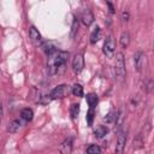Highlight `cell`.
<instances>
[{
    "label": "cell",
    "mask_w": 154,
    "mask_h": 154,
    "mask_svg": "<svg viewBox=\"0 0 154 154\" xmlns=\"http://www.w3.org/2000/svg\"><path fill=\"white\" fill-rule=\"evenodd\" d=\"M69 52L65 51H55L54 53L48 55L47 61V71L51 76L60 75L65 71L67 61H69Z\"/></svg>",
    "instance_id": "cell-1"
},
{
    "label": "cell",
    "mask_w": 154,
    "mask_h": 154,
    "mask_svg": "<svg viewBox=\"0 0 154 154\" xmlns=\"http://www.w3.org/2000/svg\"><path fill=\"white\" fill-rule=\"evenodd\" d=\"M114 71L117 75V78L123 82L126 76V70H125V59L122 52L116 53V61H114Z\"/></svg>",
    "instance_id": "cell-2"
},
{
    "label": "cell",
    "mask_w": 154,
    "mask_h": 154,
    "mask_svg": "<svg viewBox=\"0 0 154 154\" xmlns=\"http://www.w3.org/2000/svg\"><path fill=\"white\" fill-rule=\"evenodd\" d=\"M69 91H70V88L67 84H59L58 87H55L52 91H51V97L52 100H55V99H64L65 96L69 95Z\"/></svg>",
    "instance_id": "cell-3"
},
{
    "label": "cell",
    "mask_w": 154,
    "mask_h": 154,
    "mask_svg": "<svg viewBox=\"0 0 154 154\" xmlns=\"http://www.w3.org/2000/svg\"><path fill=\"white\" fill-rule=\"evenodd\" d=\"M103 54L107 57V58H112L114 55V52H116V42H114V38L112 35H108L105 43H103Z\"/></svg>",
    "instance_id": "cell-4"
},
{
    "label": "cell",
    "mask_w": 154,
    "mask_h": 154,
    "mask_svg": "<svg viewBox=\"0 0 154 154\" xmlns=\"http://www.w3.org/2000/svg\"><path fill=\"white\" fill-rule=\"evenodd\" d=\"M134 64H135V69L141 72L144 67H146V64H147V57L146 54L142 52V51H137L135 54H134Z\"/></svg>",
    "instance_id": "cell-5"
},
{
    "label": "cell",
    "mask_w": 154,
    "mask_h": 154,
    "mask_svg": "<svg viewBox=\"0 0 154 154\" xmlns=\"http://www.w3.org/2000/svg\"><path fill=\"white\" fill-rule=\"evenodd\" d=\"M125 143H126V132L124 130H119L118 135H117V143H116L114 153L116 154H123L124 148H125Z\"/></svg>",
    "instance_id": "cell-6"
},
{
    "label": "cell",
    "mask_w": 154,
    "mask_h": 154,
    "mask_svg": "<svg viewBox=\"0 0 154 154\" xmlns=\"http://www.w3.org/2000/svg\"><path fill=\"white\" fill-rule=\"evenodd\" d=\"M72 69L75 73H79L84 69V58L83 53H77L72 60Z\"/></svg>",
    "instance_id": "cell-7"
},
{
    "label": "cell",
    "mask_w": 154,
    "mask_h": 154,
    "mask_svg": "<svg viewBox=\"0 0 154 154\" xmlns=\"http://www.w3.org/2000/svg\"><path fill=\"white\" fill-rule=\"evenodd\" d=\"M72 143H73V138L72 137H67L66 140H64L61 142V144L59 146L60 154H71V152H72Z\"/></svg>",
    "instance_id": "cell-8"
},
{
    "label": "cell",
    "mask_w": 154,
    "mask_h": 154,
    "mask_svg": "<svg viewBox=\"0 0 154 154\" xmlns=\"http://www.w3.org/2000/svg\"><path fill=\"white\" fill-rule=\"evenodd\" d=\"M29 37H30V40H31L35 45H40V43L42 42V36H41V34L38 32V30H37L34 25H31V26L29 28Z\"/></svg>",
    "instance_id": "cell-9"
},
{
    "label": "cell",
    "mask_w": 154,
    "mask_h": 154,
    "mask_svg": "<svg viewBox=\"0 0 154 154\" xmlns=\"http://www.w3.org/2000/svg\"><path fill=\"white\" fill-rule=\"evenodd\" d=\"M81 20L85 26H89L94 22V16H93L91 11L90 10H84L81 14Z\"/></svg>",
    "instance_id": "cell-10"
},
{
    "label": "cell",
    "mask_w": 154,
    "mask_h": 154,
    "mask_svg": "<svg viewBox=\"0 0 154 154\" xmlns=\"http://www.w3.org/2000/svg\"><path fill=\"white\" fill-rule=\"evenodd\" d=\"M20 117H22V119L25 120V122H31L32 118H34V112H32V109L29 108V107L23 108V109L20 111Z\"/></svg>",
    "instance_id": "cell-11"
},
{
    "label": "cell",
    "mask_w": 154,
    "mask_h": 154,
    "mask_svg": "<svg viewBox=\"0 0 154 154\" xmlns=\"http://www.w3.org/2000/svg\"><path fill=\"white\" fill-rule=\"evenodd\" d=\"M119 43H120V47L124 48V49L129 47V45H130V35H129L128 31L122 32L120 38H119Z\"/></svg>",
    "instance_id": "cell-12"
},
{
    "label": "cell",
    "mask_w": 154,
    "mask_h": 154,
    "mask_svg": "<svg viewBox=\"0 0 154 154\" xmlns=\"http://www.w3.org/2000/svg\"><path fill=\"white\" fill-rule=\"evenodd\" d=\"M20 126H22V123H20L18 119H14V120H12V122L8 124L7 131H8L10 134H16V132L20 129Z\"/></svg>",
    "instance_id": "cell-13"
},
{
    "label": "cell",
    "mask_w": 154,
    "mask_h": 154,
    "mask_svg": "<svg viewBox=\"0 0 154 154\" xmlns=\"http://www.w3.org/2000/svg\"><path fill=\"white\" fill-rule=\"evenodd\" d=\"M107 132H108V129H107V126H105V125H97V126L95 128V130H94V135H95L97 138L105 137V136L107 135Z\"/></svg>",
    "instance_id": "cell-14"
},
{
    "label": "cell",
    "mask_w": 154,
    "mask_h": 154,
    "mask_svg": "<svg viewBox=\"0 0 154 154\" xmlns=\"http://www.w3.org/2000/svg\"><path fill=\"white\" fill-rule=\"evenodd\" d=\"M101 37V29L99 26H95V29L93 30V32L90 34V43L94 45L96 43Z\"/></svg>",
    "instance_id": "cell-15"
},
{
    "label": "cell",
    "mask_w": 154,
    "mask_h": 154,
    "mask_svg": "<svg viewBox=\"0 0 154 154\" xmlns=\"http://www.w3.org/2000/svg\"><path fill=\"white\" fill-rule=\"evenodd\" d=\"M87 102H88L90 108H95L97 102H99V99H97V96L94 93H90V94L87 95Z\"/></svg>",
    "instance_id": "cell-16"
},
{
    "label": "cell",
    "mask_w": 154,
    "mask_h": 154,
    "mask_svg": "<svg viewBox=\"0 0 154 154\" xmlns=\"http://www.w3.org/2000/svg\"><path fill=\"white\" fill-rule=\"evenodd\" d=\"M71 93L75 95V96H78V97H82L83 96V87L81 84H73L72 88H71Z\"/></svg>",
    "instance_id": "cell-17"
},
{
    "label": "cell",
    "mask_w": 154,
    "mask_h": 154,
    "mask_svg": "<svg viewBox=\"0 0 154 154\" xmlns=\"http://www.w3.org/2000/svg\"><path fill=\"white\" fill-rule=\"evenodd\" d=\"M79 113V103H72L70 107V116L72 119H76Z\"/></svg>",
    "instance_id": "cell-18"
},
{
    "label": "cell",
    "mask_w": 154,
    "mask_h": 154,
    "mask_svg": "<svg viewBox=\"0 0 154 154\" xmlns=\"http://www.w3.org/2000/svg\"><path fill=\"white\" fill-rule=\"evenodd\" d=\"M154 89V82L150 78H147L143 83V90H146L147 93H150Z\"/></svg>",
    "instance_id": "cell-19"
},
{
    "label": "cell",
    "mask_w": 154,
    "mask_h": 154,
    "mask_svg": "<svg viewBox=\"0 0 154 154\" xmlns=\"http://www.w3.org/2000/svg\"><path fill=\"white\" fill-rule=\"evenodd\" d=\"M87 154H101V148L97 144H90L87 148Z\"/></svg>",
    "instance_id": "cell-20"
},
{
    "label": "cell",
    "mask_w": 154,
    "mask_h": 154,
    "mask_svg": "<svg viewBox=\"0 0 154 154\" xmlns=\"http://www.w3.org/2000/svg\"><path fill=\"white\" fill-rule=\"evenodd\" d=\"M77 31H78V19L75 17L73 18V22H72V25H71V31H70V36L73 38L75 36H76V34H77Z\"/></svg>",
    "instance_id": "cell-21"
},
{
    "label": "cell",
    "mask_w": 154,
    "mask_h": 154,
    "mask_svg": "<svg viewBox=\"0 0 154 154\" xmlns=\"http://www.w3.org/2000/svg\"><path fill=\"white\" fill-rule=\"evenodd\" d=\"M103 120L106 122V123H108V124H111V123H114L116 120H117V112H114V111H111L105 118H103Z\"/></svg>",
    "instance_id": "cell-22"
},
{
    "label": "cell",
    "mask_w": 154,
    "mask_h": 154,
    "mask_svg": "<svg viewBox=\"0 0 154 154\" xmlns=\"http://www.w3.org/2000/svg\"><path fill=\"white\" fill-rule=\"evenodd\" d=\"M132 144H134V149H140V148L143 147V140H142L141 135H137V136L134 138Z\"/></svg>",
    "instance_id": "cell-23"
},
{
    "label": "cell",
    "mask_w": 154,
    "mask_h": 154,
    "mask_svg": "<svg viewBox=\"0 0 154 154\" xmlns=\"http://www.w3.org/2000/svg\"><path fill=\"white\" fill-rule=\"evenodd\" d=\"M94 116H95V111H94V108H89V111H88V113H87V118H85V119H87V123H88L89 126L93 125Z\"/></svg>",
    "instance_id": "cell-24"
},
{
    "label": "cell",
    "mask_w": 154,
    "mask_h": 154,
    "mask_svg": "<svg viewBox=\"0 0 154 154\" xmlns=\"http://www.w3.org/2000/svg\"><path fill=\"white\" fill-rule=\"evenodd\" d=\"M122 20H123V22H128V20H129V12L124 11V12L122 13Z\"/></svg>",
    "instance_id": "cell-25"
},
{
    "label": "cell",
    "mask_w": 154,
    "mask_h": 154,
    "mask_svg": "<svg viewBox=\"0 0 154 154\" xmlns=\"http://www.w3.org/2000/svg\"><path fill=\"white\" fill-rule=\"evenodd\" d=\"M107 5H108V7H109V12H111V13H114V7H113V5H112L111 2H107Z\"/></svg>",
    "instance_id": "cell-26"
}]
</instances>
